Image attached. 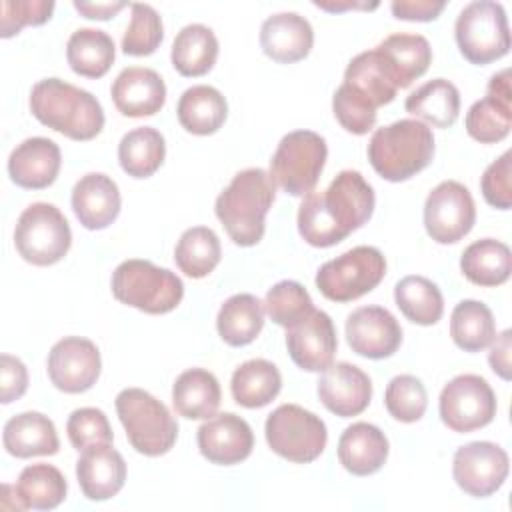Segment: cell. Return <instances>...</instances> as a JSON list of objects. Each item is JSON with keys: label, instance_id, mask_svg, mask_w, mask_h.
Listing matches in <instances>:
<instances>
[{"label": "cell", "instance_id": "cell-46", "mask_svg": "<svg viewBox=\"0 0 512 512\" xmlns=\"http://www.w3.org/2000/svg\"><path fill=\"white\" fill-rule=\"evenodd\" d=\"M332 112L340 126L356 136L368 134L376 124V108L346 84L336 88L332 96Z\"/></svg>", "mask_w": 512, "mask_h": 512}, {"label": "cell", "instance_id": "cell-19", "mask_svg": "<svg viewBox=\"0 0 512 512\" xmlns=\"http://www.w3.org/2000/svg\"><path fill=\"white\" fill-rule=\"evenodd\" d=\"M316 390L320 402L340 418L362 414L372 398L370 376L350 362H336L322 370Z\"/></svg>", "mask_w": 512, "mask_h": 512}, {"label": "cell", "instance_id": "cell-29", "mask_svg": "<svg viewBox=\"0 0 512 512\" xmlns=\"http://www.w3.org/2000/svg\"><path fill=\"white\" fill-rule=\"evenodd\" d=\"M180 126L196 136H208L220 130L228 116V104L222 92L208 84H196L182 92L176 106Z\"/></svg>", "mask_w": 512, "mask_h": 512}, {"label": "cell", "instance_id": "cell-28", "mask_svg": "<svg viewBox=\"0 0 512 512\" xmlns=\"http://www.w3.org/2000/svg\"><path fill=\"white\" fill-rule=\"evenodd\" d=\"M376 50L390 68L398 90L408 88L432 62L430 42L422 34H390L376 46Z\"/></svg>", "mask_w": 512, "mask_h": 512}, {"label": "cell", "instance_id": "cell-21", "mask_svg": "<svg viewBox=\"0 0 512 512\" xmlns=\"http://www.w3.org/2000/svg\"><path fill=\"white\" fill-rule=\"evenodd\" d=\"M76 478L88 500H108L126 482V462L112 444H94L82 450L76 462Z\"/></svg>", "mask_w": 512, "mask_h": 512}, {"label": "cell", "instance_id": "cell-36", "mask_svg": "<svg viewBox=\"0 0 512 512\" xmlns=\"http://www.w3.org/2000/svg\"><path fill=\"white\" fill-rule=\"evenodd\" d=\"M116 56L114 40L98 28H80L72 32L66 44V60L72 72L84 78H102Z\"/></svg>", "mask_w": 512, "mask_h": 512}, {"label": "cell", "instance_id": "cell-42", "mask_svg": "<svg viewBox=\"0 0 512 512\" xmlns=\"http://www.w3.org/2000/svg\"><path fill=\"white\" fill-rule=\"evenodd\" d=\"M466 132L482 144L504 140L512 128V102L494 96L476 100L466 112Z\"/></svg>", "mask_w": 512, "mask_h": 512}, {"label": "cell", "instance_id": "cell-40", "mask_svg": "<svg viewBox=\"0 0 512 512\" xmlns=\"http://www.w3.org/2000/svg\"><path fill=\"white\" fill-rule=\"evenodd\" d=\"M394 302L410 322L420 326H432L444 314L440 288L424 276H404L394 286Z\"/></svg>", "mask_w": 512, "mask_h": 512}, {"label": "cell", "instance_id": "cell-23", "mask_svg": "<svg viewBox=\"0 0 512 512\" xmlns=\"http://www.w3.org/2000/svg\"><path fill=\"white\" fill-rule=\"evenodd\" d=\"M70 202L78 222L84 228L102 230L118 218L122 198L118 184L110 176L90 172L74 184Z\"/></svg>", "mask_w": 512, "mask_h": 512}, {"label": "cell", "instance_id": "cell-13", "mask_svg": "<svg viewBox=\"0 0 512 512\" xmlns=\"http://www.w3.org/2000/svg\"><path fill=\"white\" fill-rule=\"evenodd\" d=\"M474 222V198L464 184L444 180L430 190L424 202V228L434 242L454 244L472 230Z\"/></svg>", "mask_w": 512, "mask_h": 512}, {"label": "cell", "instance_id": "cell-30", "mask_svg": "<svg viewBox=\"0 0 512 512\" xmlns=\"http://www.w3.org/2000/svg\"><path fill=\"white\" fill-rule=\"evenodd\" d=\"M218 378L204 368L184 370L172 386V404L178 416L188 420L212 418L220 406Z\"/></svg>", "mask_w": 512, "mask_h": 512}, {"label": "cell", "instance_id": "cell-4", "mask_svg": "<svg viewBox=\"0 0 512 512\" xmlns=\"http://www.w3.org/2000/svg\"><path fill=\"white\" fill-rule=\"evenodd\" d=\"M434 158L432 130L412 118L378 128L368 142V160L378 176L404 182L424 170Z\"/></svg>", "mask_w": 512, "mask_h": 512}, {"label": "cell", "instance_id": "cell-52", "mask_svg": "<svg viewBox=\"0 0 512 512\" xmlns=\"http://www.w3.org/2000/svg\"><path fill=\"white\" fill-rule=\"evenodd\" d=\"M510 350H512V332L504 330L492 340V348L488 352L490 368L502 380H510Z\"/></svg>", "mask_w": 512, "mask_h": 512}, {"label": "cell", "instance_id": "cell-47", "mask_svg": "<svg viewBox=\"0 0 512 512\" xmlns=\"http://www.w3.org/2000/svg\"><path fill=\"white\" fill-rule=\"evenodd\" d=\"M66 432L70 444L82 452L94 444H112V428L106 414L98 408H78L68 416Z\"/></svg>", "mask_w": 512, "mask_h": 512}, {"label": "cell", "instance_id": "cell-1", "mask_svg": "<svg viewBox=\"0 0 512 512\" xmlns=\"http://www.w3.org/2000/svg\"><path fill=\"white\" fill-rule=\"evenodd\" d=\"M374 204V188L366 178L358 170H342L326 190L304 196L298 232L310 246H334L370 220Z\"/></svg>", "mask_w": 512, "mask_h": 512}, {"label": "cell", "instance_id": "cell-33", "mask_svg": "<svg viewBox=\"0 0 512 512\" xmlns=\"http://www.w3.org/2000/svg\"><path fill=\"white\" fill-rule=\"evenodd\" d=\"M282 388L280 370L264 358H252L240 364L230 380V392L238 406L262 408L270 404Z\"/></svg>", "mask_w": 512, "mask_h": 512}, {"label": "cell", "instance_id": "cell-9", "mask_svg": "<svg viewBox=\"0 0 512 512\" xmlns=\"http://www.w3.org/2000/svg\"><path fill=\"white\" fill-rule=\"evenodd\" d=\"M386 274V258L374 246H354L324 262L316 272V288L332 302H350L374 290Z\"/></svg>", "mask_w": 512, "mask_h": 512}, {"label": "cell", "instance_id": "cell-39", "mask_svg": "<svg viewBox=\"0 0 512 512\" xmlns=\"http://www.w3.org/2000/svg\"><path fill=\"white\" fill-rule=\"evenodd\" d=\"M14 488L26 510H52L64 502L68 484L56 466L38 462L20 472Z\"/></svg>", "mask_w": 512, "mask_h": 512}, {"label": "cell", "instance_id": "cell-53", "mask_svg": "<svg viewBox=\"0 0 512 512\" xmlns=\"http://www.w3.org/2000/svg\"><path fill=\"white\" fill-rule=\"evenodd\" d=\"M128 4L126 2H82L74 0V8L84 16L92 20H108L116 16L120 10H124Z\"/></svg>", "mask_w": 512, "mask_h": 512}, {"label": "cell", "instance_id": "cell-11", "mask_svg": "<svg viewBox=\"0 0 512 512\" xmlns=\"http://www.w3.org/2000/svg\"><path fill=\"white\" fill-rule=\"evenodd\" d=\"M264 432L272 452L296 464L314 462L328 442L324 420L298 404H280L272 410Z\"/></svg>", "mask_w": 512, "mask_h": 512}, {"label": "cell", "instance_id": "cell-14", "mask_svg": "<svg viewBox=\"0 0 512 512\" xmlns=\"http://www.w3.org/2000/svg\"><path fill=\"white\" fill-rule=\"evenodd\" d=\"M510 470L508 454L502 446L478 440L454 452L452 474L460 490L474 498H486L502 488Z\"/></svg>", "mask_w": 512, "mask_h": 512}, {"label": "cell", "instance_id": "cell-6", "mask_svg": "<svg viewBox=\"0 0 512 512\" xmlns=\"http://www.w3.org/2000/svg\"><path fill=\"white\" fill-rule=\"evenodd\" d=\"M116 412L130 446L144 456H162L178 438L170 410L142 388H124L116 396Z\"/></svg>", "mask_w": 512, "mask_h": 512}, {"label": "cell", "instance_id": "cell-27", "mask_svg": "<svg viewBox=\"0 0 512 512\" xmlns=\"http://www.w3.org/2000/svg\"><path fill=\"white\" fill-rule=\"evenodd\" d=\"M342 84H346L374 108L390 104L398 92L396 80L376 48L360 52L348 62Z\"/></svg>", "mask_w": 512, "mask_h": 512}, {"label": "cell", "instance_id": "cell-48", "mask_svg": "<svg viewBox=\"0 0 512 512\" xmlns=\"http://www.w3.org/2000/svg\"><path fill=\"white\" fill-rule=\"evenodd\" d=\"M0 36L10 38L24 26H40L50 20L54 12L52 0H4L0 4Z\"/></svg>", "mask_w": 512, "mask_h": 512}, {"label": "cell", "instance_id": "cell-41", "mask_svg": "<svg viewBox=\"0 0 512 512\" xmlns=\"http://www.w3.org/2000/svg\"><path fill=\"white\" fill-rule=\"evenodd\" d=\"M222 246L212 228L192 226L182 232L174 248V262L190 278L208 276L220 262Z\"/></svg>", "mask_w": 512, "mask_h": 512}, {"label": "cell", "instance_id": "cell-12", "mask_svg": "<svg viewBox=\"0 0 512 512\" xmlns=\"http://www.w3.org/2000/svg\"><path fill=\"white\" fill-rule=\"evenodd\" d=\"M440 418L452 432H472L488 426L496 416V396L478 374H460L440 392Z\"/></svg>", "mask_w": 512, "mask_h": 512}, {"label": "cell", "instance_id": "cell-38", "mask_svg": "<svg viewBox=\"0 0 512 512\" xmlns=\"http://www.w3.org/2000/svg\"><path fill=\"white\" fill-rule=\"evenodd\" d=\"M450 336L464 352H480L496 338L492 310L478 300H462L450 316Z\"/></svg>", "mask_w": 512, "mask_h": 512}, {"label": "cell", "instance_id": "cell-10", "mask_svg": "<svg viewBox=\"0 0 512 512\" xmlns=\"http://www.w3.org/2000/svg\"><path fill=\"white\" fill-rule=\"evenodd\" d=\"M14 244L18 254L34 266L56 264L70 250V224L54 204L34 202L16 222Z\"/></svg>", "mask_w": 512, "mask_h": 512}, {"label": "cell", "instance_id": "cell-7", "mask_svg": "<svg viewBox=\"0 0 512 512\" xmlns=\"http://www.w3.org/2000/svg\"><path fill=\"white\" fill-rule=\"evenodd\" d=\"M460 54L476 66H484L508 54L510 30L502 4L474 0L466 4L454 24Z\"/></svg>", "mask_w": 512, "mask_h": 512}, {"label": "cell", "instance_id": "cell-8", "mask_svg": "<svg viewBox=\"0 0 512 512\" xmlns=\"http://www.w3.org/2000/svg\"><path fill=\"white\" fill-rule=\"evenodd\" d=\"M328 158L326 140L312 130L282 136L270 160V176L290 196H306L320 180Z\"/></svg>", "mask_w": 512, "mask_h": 512}, {"label": "cell", "instance_id": "cell-44", "mask_svg": "<svg viewBox=\"0 0 512 512\" xmlns=\"http://www.w3.org/2000/svg\"><path fill=\"white\" fill-rule=\"evenodd\" d=\"M388 414L398 422H418L428 406V392L420 378L412 374L394 376L384 392Z\"/></svg>", "mask_w": 512, "mask_h": 512}, {"label": "cell", "instance_id": "cell-22", "mask_svg": "<svg viewBox=\"0 0 512 512\" xmlns=\"http://www.w3.org/2000/svg\"><path fill=\"white\" fill-rule=\"evenodd\" d=\"M62 156L54 140L34 136L22 140L8 158V174L20 188L42 190L48 188L60 172Z\"/></svg>", "mask_w": 512, "mask_h": 512}, {"label": "cell", "instance_id": "cell-5", "mask_svg": "<svg viewBox=\"0 0 512 512\" xmlns=\"http://www.w3.org/2000/svg\"><path fill=\"white\" fill-rule=\"evenodd\" d=\"M110 286L118 302L146 314L172 312L184 296V284L172 270L140 258L118 264Z\"/></svg>", "mask_w": 512, "mask_h": 512}, {"label": "cell", "instance_id": "cell-54", "mask_svg": "<svg viewBox=\"0 0 512 512\" xmlns=\"http://www.w3.org/2000/svg\"><path fill=\"white\" fill-rule=\"evenodd\" d=\"M314 6L322 8V10H328V12H342V10H374L378 8V2H352V0H346V2H332V0H314Z\"/></svg>", "mask_w": 512, "mask_h": 512}, {"label": "cell", "instance_id": "cell-49", "mask_svg": "<svg viewBox=\"0 0 512 512\" xmlns=\"http://www.w3.org/2000/svg\"><path fill=\"white\" fill-rule=\"evenodd\" d=\"M510 150H506L500 158H496L482 174L480 180V188H482V196L484 200L498 208V210H508L512 206V184H510Z\"/></svg>", "mask_w": 512, "mask_h": 512}, {"label": "cell", "instance_id": "cell-51", "mask_svg": "<svg viewBox=\"0 0 512 512\" xmlns=\"http://www.w3.org/2000/svg\"><path fill=\"white\" fill-rule=\"evenodd\" d=\"M444 8L446 4L436 0H394L390 4L394 18L412 20V22L436 20Z\"/></svg>", "mask_w": 512, "mask_h": 512}, {"label": "cell", "instance_id": "cell-37", "mask_svg": "<svg viewBox=\"0 0 512 512\" xmlns=\"http://www.w3.org/2000/svg\"><path fill=\"white\" fill-rule=\"evenodd\" d=\"M164 136L152 126H140L126 132L118 144V162L132 178L152 176L164 162Z\"/></svg>", "mask_w": 512, "mask_h": 512}, {"label": "cell", "instance_id": "cell-25", "mask_svg": "<svg viewBox=\"0 0 512 512\" xmlns=\"http://www.w3.org/2000/svg\"><path fill=\"white\" fill-rule=\"evenodd\" d=\"M386 434L370 422L350 424L338 440V460L354 476L378 472L388 458Z\"/></svg>", "mask_w": 512, "mask_h": 512}, {"label": "cell", "instance_id": "cell-31", "mask_svg": "<svg viewBox=\"0 0 512 512\" xmlns=\"http://www.w3.org/2000/svg\"><path fill=\"white\" fill-rule=\"evenodd\" d=\"M264 326V304L254 294H234L218 310L216 328L228 346H246Z\"/></svg>", "mask_w": 512, "mask_h": 512}, {"label": "cell", "instance_id": "cell-34", "mask_svg": "<svg viewBox=\"0 0 512 512\" xmlns=\"http://www.w3.org/2000/svg\"><path fill=\"white\" fill-rule=\"evenodd\" d=\"M172 66L182 76H204L218 58V40L204 24L184 26L172 42Z\"/></svg>", "mask_w": 512, "mask_h": 512}, {"label": "cell", "instance_id": "cell-16", "mask_svg": "<svg viewBox=\"0 0 512 512\" xmlns=\"http://www.w3.org/2000/svg\"><path fill=\"white\" fill-rule=\"evenodd\" d=\"M286 348L298 368L306 372L326 370L338 348L332 318L324 310L314 308L306 318L286 328Z\"/></svg>", "mask_w": 512, "mask_h": 512}, {"label": "cell", "instance_id": "cell-20", "mask_svg": "<svg viewBox=\"0 0 512 512\" xmlns=\"http://www.w3.org/2000/svg\"><path fill=\"white\" fill-rule=\"evenodd\" d=\"M110 94L120 114L128 118L154 116L166 102V84L152 68L128 66L112 82Z\"/></svg>", "mask_w": 512, "mask_h": 512}, {"label": "cell", "instance_id": "cell-32", "mask_svg": "<svg viewBox=\"0 0 512 512\" xmlns=\"http://www.w3.org/2000/svg\"><path fill=\"white\" fill-rule=\"evenodd\" d=\"M404 108L434 128H450L460 112V92L450 80L434 78L416 88Z\"/></svg>", "mask_w": 512, "mask_h": 512}, {"label": "cell", "instance_id": "cell-26", "mask_svg": "<svg viewBox=\"0 0 512 512\" xmlns=\"http://www.w3.org/2000/svg\"><path fill=\"white\" fill-rule=\"evenodd\" d=\"M2 442L8 454L16 458L52 456L60 448L54 422L42 412H22L4 424Z\"/></svg>", "mask_w": 512, "mask_h": 512}, {"label": "cell", "instance_id": "cell-43", "mask_svg": "<svg viewBox=\"0 0 512 512\" xmlns=\"http://www.w3.org/2000/svg\"><path fill=\"white\" fill-rule=\"evenodd\" d=\"M264 310L272 322L290 328L314 310V302L300 282L282 280L266 292Z\"/></svg>", "mask_w": 512, "mask_h": 512}, {"label": "cell", "instance_id": "cell-24", "mask_svg": "<svg viewBox=\"0 0 512 512\" xmlns=\"http://www.w3.org/2000/svg\"><path fill=\"white\" fill-rule=\"evenodd\" d=\"M312 44L314 30L310 22L296 12H278L262 22L260 46L274 62H298L310 54Z\"/></svg>", "mask_w": 512, "mask_h": 512}, {"label": "cell", "instance_id": "cell-15", "mask_svg": "<svg viewBox=\"0 0 512 512\" xmlns=\"http://www.w3.org/2000/svg\"><path fill=\"white\" fill-rule=\"evenodd\" d=\"M46 370L50 382L58 390L66 394H80L90 390L100 376V352L88 338L66 336L50 348Z\"/></svg>", "mask_w": 512, "mask_h": 512}, {"label": "cell", "instance_id": "cell-35", "mask_svg": "<svg viewBox=\"0 0 512 512\" xmlns=\"http://www.w3.org/2000/svg\"><path fill=\"white\" fill-rule=\"evenodd\" d=\"M460 270L472 284L500 286L512 272L510 248L494 238L476 240L462 252Z\"/></svg>", "mask_w": 512, "mask_h": 512}, {"label": "cell", "instance_id": "cell-3", "mask_svg": "<svg viewBox=\"0 0 512 512\" xmlns=\"http://www.w3.org/2000/svg\"><path fill=\"white\" fill-rule=\"evenodd\" d=\"M274 196L276 184L266 170L246 168L234 174L214 204L216 216L234 244L254 246L262 240Z\"/></svg>", "mask_w": 512, "mask_h": 512}, {"label": "cell", "instance_id": "cell-50", "mask_svg": "<svg viewBox=\"0 0 512 512\" xmlns=\"http://www.w3.org/2000/svg\"><path fill=\"white\" fill-rule=\"evenodd\" d=\"M28 388V370L16 356H0V402L10 404L24 396Z\"/></svg>", "mask_w": 512, "mask_h": 512}, {"label": "cell", "instance_id": "cell-17", "mask_svg": "<svg viewBox=\"0 0 512 512\" xmlns=\"http://www.w3.org/2000/svg\"><path fill=\"white\" fill-rule=\"evenodd\" d=\"M346 340L358 356L382 360L400 348L402 328L386 308L360 306L346 318Z\"/></svg>", "mask_w": 512, "mask_h": 512}, {"label": "cell", "instance_id": "cell-18", "mask_svg": "<svg viewBox=\"0 0 512 512\" xmlns=\"http://www.w3.org/2000/svg\"><path fill=\"white\" fill-rule=\"evenodd\" d=\"M200 454L220 466H232L246 460L254 448L250 424L234 412H222L208 418L196 434Z\"/></svg>", "mask_w": 512, "mask_h": 512}, {"label": "cell", "instance_id": "cell-2", "mask_svg": "<svg viewBox=\"0 0 512 512\" xmlns=\"http://www.w3.org/2000/svg\"><path fill=\"white\" fill-rule=\"evenodd\" d=\"M30 112L40 124L80 142L96 138L104 128L98 98L60 78H44L32 86Z\"/></svg>", "mask_w": 512, "mask_h": 512}, {"label": "cell", "instance_id": "cell-45", "mask_svg": "<svg viewBox=\"0 0 512 512\" xmlns=\"http://www.w3.org/2000/svg\"><path fill=\"white\" fill-rule=\"evenodd\" d=\"M132 16L122 38V52L128 56H148L156 52L164 38L160 14L150 4H130Z\"/></svg>", "mask_w": 512, "mask_h": 512}]
</instances>
